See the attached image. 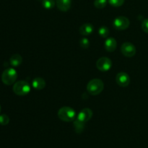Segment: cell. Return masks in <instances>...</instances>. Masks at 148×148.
<instances>
[{"label":"cell","instance_id":"cell-1","mask_svg":"<svg viewBox=\"0 0 148 148\" xmlns=\"http://www.w3.org/2000/svg\"><path fill=\"white\" fill-rule=\"evenodd\" d=\"M104 88V83L101 79H92L87 85V90L90 95H97L101 93Z\"/></svg>","mask_w":148,"mask_h":148},{"label":"cell","instance_id":"cell-2","mask_svg":"<svg viewBox=\"0 0 148 148\" xmlns=\"http://www.w3.org/2000/svg\"><path fill=\"white\" fill-rule=\"evenodd\" d=\"M58 116L62 121L65 122H71L75 120L76 112L71 107L64 106L62 107L58 111Z\"/></svg>","mask_w":148,"mask_h":148},{"label":"cell","instance_id":"cell-3","mask_svg":"<svg viewBox=\"0 0 148 148\" xmlns=\"http://www.w3.org/2000/svg\"><path fill=\"white\" fill-rule=\"evenodd\" d=\"M17 78V72L14 68H7L1 74V81L6 85H11L15 82Z\"/></svg>","mask_w":148,"mask_h":148},{"label":"cell","instance_id":"cell-4","mask_svg":"<svg viewBox=\"0 0 148 148\" xmlns=\"http://www.w3.org/2000/svg\"><path fill=\"white\" fill-rule=\"evenodd\" d=\"M13 92L19 96H23L28 94L30 91V86L27 82L25 80L17 81L13 85Z\"/></svg>","mask_w":148,"mask_h":148},{"label":"cell","instance_id":"cell-5","mask_svg":"<svg viewBox=\"0 0 148 148\" xmlns=\"http://www.w3.org/2000/svg\"><path fill=\"white\" fill-rule=\"evenodd\" d=\"M130 20L124 16H119L116 17L113 23L114 27L119 30H126L130 27Z\"/></svg>","mask_w":148,"mask_h":148},{"label":"cell","instance_id":"cell-6","mask_svg":"<svg viewBox=\"0 0 148 148\" xmlns=\"http://www.w3.org/2000/svg\"><path fill=\"white\" fill-rule=\"evenodd\" d=\"M112 66V62L108 57H101L96 62V67L101 72H107Z\"/></svg>","mask_w":148,"mask_h":148},{"label":"cell","instance_id":"cell-7","mask_svg":"<svg viewBox=\"0 0 148 148\" xmlns=\"http://www.w3.org/2000/svg\"><path fill=\"white\" fill-rule=\"evenodd\" d=\"M136 48L134 45L130 42L124 43L121 46V52L124 56L127 57H133L136 54Z\"/></svg>","mask_w":148,"mask_h":148},{"label":"cell","instance_id":"cell-8","mask_svg":"<svg viewBox=\"0 0 148 148\" xmlns=\"http://www.w3.org/2000/svg\"><path fill=\"white\" fill-rule=\"evenodd\" d=\"M117 84L121 87H127L130 83V77L126 72H119L116 77Z\"/></svg>","mask_w":148,"mask_h":148},{"label":"cell","instance_id":"cell-9","mask_svg":"<svg viewBox=\"0 0 148 148\" xmlns=\"http://www.w3.org/2000/svg\"><path fill=\"white\" fill-rule=\"evenodd\" d=\"M92 116V111L89 108H83L79 114L77 115V119H79V121H82V122L85 123L87 121H89Z\"/></svg>","mask_w":148,"mask_h":148},{"label":"cell","instance_id":"cell-10","mask_svg":"<svg viewBox=\"0 0 148 148\" xmlns=\"http://www.w3.org/2000/svg\"><path fill=\"white\" fill-rule=\"evenodd\" d=\"M117 46V42L114 38H107L104 43V47L106 50L108 52H113L116 50Z\"/></svg>","mask_w":148,"mask_h":148},{"label":"cell","instance_id":"cell-11","mask_svg":"<svg viewBox=\"0 0 148 148\" xmlns=\"http://www.w3.org/2000/svg\"><path fill=\"white\" fill-rule=\"evenodd\" d=\"M57 8L62 12H67L70 9L72 0H56Z\"/></svg>","mask_w":148,"mask_h":148},{"label":"cell","instance_id":"cell-12","mask_svg":"<svg viewBox=\"0 0 148 148\" xmlns=\"http://www.w3.org/2000/svg\"><path fill=\"white\" fill-rule=\"evenodd\" d=\"M94 27L90 23H85L79 27V33L82 36H89L93 32Z\"/></svg>","mask_w":148,"mask_h":148},{"label":"cell","instance_id":"cell-13","mask_svg":"<svg viewBox=\"0 0 148 148\" xmlns=\"http://www.w3.org/2000/svg\"><path fill=\"white\" fill-rule=\"evenodd\" d=\"M46 81L41 77L35 78V79H33V82H32V85H33V88L38 90H43L46 87Z\"/></svg>","mask_w":148,"mask_h":148},{"label":"cell","instance_id":"cell-14","mask_svg":"<svg viewBox=\"0 0 148 148\" xmlns=\"http://www.w3.org/2000/svg\"><path fill=\"white\" fill-rule=\"evenodd\" d=\"M22 62H23V58L20 54H17V53L12 55L10 59V63L12 66H20Z\"/></svg>","mask_w":148,"mask_h":148},{"label":"cell","instance_id":"cell-15","mask_svg":"<svg viewBox=\"0 0 148 148\" xmlns=\"http://www.w3.org/2000/svg\"><path fill=\"white\" fill-rule=\"evenodd\" d=\"M74 128H75V132L78 134L82 133L83 132L84 128H85V123L82 121H79V119H77L75 121H74Z\"/></svg>","mask_w":148,"mask_h":148},{"label":"cell","instance_id":"cell-16","mask_svg":"<svg viewBox=\"0 0 148 148\" xmlns=\"http://www.w3.org/2000/svg\"><path fill=\"white\" fill-rule=\"evenodd\" d=\"M98 33L101 36V37L106 38L109 35V29L106 26H101L98 30Z\"/></svg>","mask_w":148,"mask_h":148},{"label":"cell","instance_id":"cell-17","mask_svg":"<svg viewBox=\"0 0 148 148\" xmlns=\"http://www.w3.org/2000/svg\"><path fill=\"white\" fill-rule=\"evenodd\" d=\"M55 4L56 3H55L54 0H43V1H42L43 7L47 10H51V9L53 8Z\"/></svg>","mask_w":148,"mask_h":148},{"label":"cell","instance_id":"cell-18","mask_svg":"<svg viewBox=\"0 0 148 148\" xmlns=\"http://www.w3.org/2000/svg\"><path fill=\"white\" fill-rule=\"evenodd\" d=\"M108 3V0H95L94 5L98 9H103L106 7Z\"/></svg>","mask_w":148,"mask_h":148},{"label":"cell","instance_id":"cell-19","mask_svg":"<svg viewBox=\"0 0 148 148\" xmlns=\"http://www.w3.org/2000/svg\"><path fill=\"white\" fill-rule=\"evenodd\" d=\"M9 122H10V118L7 114H0V124L1 125H7Z\"/></svg>","mask_w":148,"mask_h":148},{"label":"cell","instance_id":"cell-20","mask_svg":"<svg viewBox=\"0 0 148 148\" xmlns=\"http://www.w3.org/2000/svg\"><path fill=\"white\" fill-rule=\"evenodd\" d=\"M124 1H125V0H108V3H109L112 7H119L122 6L123 4H124Z\"/></svg>","mask_w":148,"mask_h":148},{"label":"cell","instance_id":"cell-21","mask_svg":"<svg viewBox=\"0 0 148 148\" xmlns=\"http://www.w3.org/2000/svg\"><path fill=\"white\" fill-rule=\"evenodd\" d=\"M79 46L82 48V49H88L90 46V41L88 38H83L79 40Z\"/></svg>","mask_w":148,"mask_h":148},{"label":"cell","instance_id":"cell-22","mask_svg":"<svg viewBox=\"0 0 148 148\" xmlns=\"http://www.w3.org/2000/svg\"><path fill=\"white\" fill-rule=\"evenodd\" d=\"M142 29L146 33H148V18L143 20L142 23Z\"/></svg>","mask_w":148,"mask_h":148},{"label":"cell","instance_id":"cell-23","mask_svg":"<svg viewBox=\"0 0 148 148\" xmlns=\"http://www.w3.org/2000/svg\"><path fill=\"white\" fill-rule=\"evenodd\" d=\"M0 113H1V106H0Z\"/></svg>","mask_w":148,"mask_h":148}]
</instances>
